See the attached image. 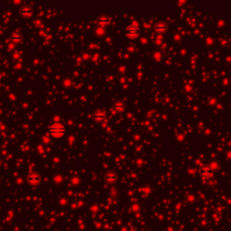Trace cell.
<instances>
[{"instance_id":"obj_2","label":"cell","mask_w":231,"mask_h":231,"mask_svg":"<svg viewBox=\"0 0 231 231\" xmlns=\"http://www.w3.org/2000/svg\"><path fill=\"white\" fill-rule=\"evenodd\" d=\"M125 34L128 38H136L141 34V30L136 26H130L126 28Z\"/></svg>"},{"instance_id":"obj_1","label":"cell","mask_w":231,"mask_h":231,"mask_svg":"<svg viewBox=\"0 0 231 231\" xmlns=\"http://www.w3.org/2000/svg\"><path fill=\"white\" fill-rule=\"evenodd\" d=\"M49 133L54 138H62L65 135L66 129L63 125L60 123H54L49 127Z\"/></svg>"},{"instance_id":"obj_9","label":"cell","mask_w":231,"mask_h":231,"mask_svg":"<svg viewBox=\"0 0 231 231\" xmlns=\"http://www.w3.org/2000/svg\"><path fill=\"white\" fill-rule=\"evenodd\" d=\"M114 107L117 110H122L125 107V104L121 101H118V102H116L114 104Z\"/></svg>"},{"instance_id":"obj_10","label":"cell","mask_w":231,"mask_h":231,"mask_svg":"<svg viewBox=\"0 0 231 231\" xmlns=\"http://www.w3.org/2000/svg\"><path fill=\"white\" fill-rule=\"evenodd\" d=\"M200 172L202 174H210V173H212V170H210L208 168H201Z\"/></svg>"},{"instance_id":"obj_5","label":"cell","mask_w":231,"mask_h":231,"mask_svg":"<svg viewBox=\"0 0 231 231\" xmlns=\"http://www.w3.org/2000/svg\"><path fill=\"white\" fill-rule=\"evenodd\" d=\"M116 179H117V175H116L115 172H108L106 173V175H105V180H106L107 182H114L116 181Z\"/></svg>"},{"instance_id":"obj_4","label":"cell","mask_w":231,"mask_h":231,"mask_svg":"<svg viewBox=\"0 0 231 231\" xmlns=\"http://www.w3.org/2000/svg\"><path fill=\"white\" fill-rule=\"evenodd\" d=\"M19 12H20V15L22 16H30L32 15V13H33V10H32V8L30 7L26 6V7L21 8Z\"/></svg>"},{"instance_id":"obj_6","label":"cell","mask_w":231,"mask_h":231,"mask_svg":"<svg viewBox=\"0 0 231 231\" xmlns=\"http://www.w3.org/2000/svg\"><path fill=\"white\" fill-rule=\"evenodd\" d=\"M98 24H100V25H106V24H108V22H109V18H108L106 16L101 15V16H99L98 17Z\"/></svg>"},{"instance_id":"obj_3","label":"cell","mask_w":231,"mask_h":231,"mask_svg":"<svg viewBox=\"0 0 231 231\" xmlns=\"http://www.w3.org/2000/svg\"><path fill=\"white\" fill-rule=\"evenodd\" d=\"M27 180L30 183H33V184H36L38 183L40 181H41V176L36 173V172H32L28 175L27 177Z\"/></svg>"},{"instance_id":"obj_8","label":"cell","mask_w":231,"mask_h":231,"mask_svg":"<svg viewBox=\"0 0 231 231\" xmlns=\"http://www.w3.org/2000/svg\"><path fill=\"white\" fill-rule=\"evenodd\" d=\"M106 118V115L102 112H98L94 115V118L97 120H103Z\"/></svg>"},{"instance_id":"obj_7","label":"cell","mask_w":231,"mask_h":231,"mask_svg":"<svg viewBox=\"0 0 231 231\" xmlns=\"http://www.w3.org/2000/svg\"><path fill=\"white\" fill-rule=\"evenodd\" d=\"M11 40L15 43H19L22 41V36L19 34H13L11 35Z\"/></svg>"}]
</instances>
